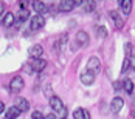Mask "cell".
Returning a JSON list of instances; mask_svg holds the SVG:
<instances>
[{
    "label": "cell",
    "mask_w": 135,
    "mask_h": 119,
    "mask_svg": "<svg viewBox=\"0 0 135 119\" xmlns=\"http://www.w3.org/2000/svg\"><path fill=\"white\" fill-rule=\"evenodd\" d=\"M50 107L53 108V111H57V113L64 110V104H62L61 97H57V96H51L50 97Z\"/></svg>",
    "instance_id": "obj_8"
},
{
    "label": "cell",
    "mask_w": 135,
    "mask_h": 119,
    "mask_svg": "<svg viewBox=\"0 0 135 119\" xmlns=\"http://www.w3.org/2000/svg\"><path fill=\"white\" fill-rule=\"evenodd\" d=\"M131 70V64H129V57H126L124 59V62H123V66H121V73H127Z\"/></svg>",
    "instance_id": "obj_22"
},
{
    "label": "cell",
    "mask_w": 135,
    "mask_h": 119,
    "mask_svg": "<svg viewBox=\"0 0 135 119\" xmlns=\"http://www.w3.org/2000/svg\"><path fill=\"white\" fill-rule=\"evenodd\" d=\"M73 119H89V113L82 108H76L73 111Z\"/></svg>",
    "instance_id": "obj_17"
},
{
    "label": "cell",
    "mask_w": 135,
    "mask_h": 119,
    "mask_svg": "<svg viewBox=\"0 0 135 119\" xmlns=\"http://www.w3.org/2000/svg\"><path fill=\"white\" fill-rule=\"evenodd\" d=\"M44 119H56V115H53V113H50V115H45V116H44Z\"/></svg>",
    "instance_id": "obj_25"
},
{
    "label": "cell",
    "mask_w": 135,
    "mask_h": 119,
    "mask_svg": "<svg viewBox=\"0 0 135 119\" xmlns=\"http://www.w3.org/2000/svg\"><path fill=\"white\" fill-rule=\"evenodd\" d=\"M129 64H131V70L135 71V56H131L129 57Z\"/></svg>",
    "instance_id": "obj_24"
},
{
    "label": "cell",
    "mask_w": 135,
    "mask_h": 119,
    "mask_svg": "<svg viewBox=\"0 0 135 119\" xmlns=\"http://www.w3.org/2000/svg\"><path fill=\"white\" fill-rule=\"evenodd\" d=\"M96 33H98V37H101V39L107 37V28L106 27H96Z\"/></svg>",
    "instance_id": "obj_21"
},
{
    "label": "cell",
    "mask_w": 135,
    "mask_h": 119,
    "mask_svg": "<svg viewBox=\"0 0 135 119\" xmlns=\"http://www.w3.org/2000/svg\"><path fill=\"white\" fill-rule=\"evenodd\" d=\"M30 56L31 57H34V59H37V57H41L42 53H44V48H42L41 45H33L31 48H30Z\"/></svg>",
    "instance_id": "obj_15"
},
{
    "label": "cell",
    "mask_w": 135,
    "mask_h": 119,
    "mask_svg": "<svg viewBox=\"0 0 135 119\" xmlns=\"http://www.w3.org/2000/svg\"><path fill=\"white\" fill-rule=\"evenodd\" d=\"M76 42L79 43V45H82V46H87L89 43H90V39H89V34L85 33V31H78L76 33Z\"/></svg>",
    "instance_id": "obj_10"
},
{
    "label": "cell",
    "mask_w": 135,
    "mask_h": 119,
    "mask_svg": "<svg viewBox=\"0 0 135 119\" xmlns=\"http://www.w3.org/2000/svg\"><path fill=\"white\" fill-rule=\"evenodd\" d=\"M131 51V43H126V53H129Z\"/></svg>",
    "instance_id": "obj_30"
},
{
    "label": "cell",
    "mask_w": 135,
    "mask_h": 119,
    "mask_svg": "<svg viewBox=\"0 0 135 119\" xmlns=\"http://www.w3.org/2000/svg\"><path fill=\"white\" fill-rule=\"evenodd\" d=\"M28 19H30V11H28V9H19L17 19H14V23H16V27L19 28L23 22H27Z\"/></svg>",
    "instance_id": "obj_5"
},
{
    "label": "cell",
    "mask_w": 135,
    "mask_h": 119,
    "mask_svg": "<svg viewBox=\"0 0 135 119\" xmlns=\"http://www.w3.org/2000/svg\"><path fill=\"white\" fill-rule=\"evenodd\" d=\"M3 111H5V104H3V102L0 101V115H2Z\"/></svg>",
    "instance_id": "obj_27"
},
{
    "label": "cell",
    "mask_w": 135,
    "mask_h": 119,
    "mask_svg": "<svg viewBox=\"0 0 135 119\" xmlns=\"http://www.w3.org/2000/svg\"><path fill=\"white\" fill-rule=\"evenodd\" d=\"M82 11L84 13H92V11H95V2L93 0H85V2H82Z\"/></svg>",
    "instance_id": "obj_16"
},
{
    "label": "cell",
    "mask_w": 135,
    "mask_h": 119,
    "mask_svg": "<svg viewBox=\"0 0 135 119\" xmlns=\"http://www.w3.org/2000/svg\"><path fill=\"white\" fill-rule=\"evenodd\" d=\"M110 17H112V20H113V25L117 29H121L124 27V20H123V17L120 15L118 11H110Z\"/></svg>",
    "instance_id": "obj_9"
},
{
    "label": "cell",
    "mask_w": 135,
    "mask_h": 119,
    "mask_svg": "<svg viewBox=\"0 0 135 119\" xmlns=\"http://www.w3.org/2000/svg\"><path fill=\"white\" fill-rule=\"evenodd\" d=\"M3 11H5V3H3V2H0V15L3 14Z\"/></svg>",
    "instance_id": "obj_26"
},
{
    "label": "cell",
    "mask_w": 135,
    "mask_h": 119,
    "mask_svg": "<svg viewBox=\"0 0 135 119\" xmlns=\"http://www.w3.org/2000/svg\"><path fill=\"white\" fill-rule=\"evenodd\" d=\"M31 6H33V9L39 14V15H41L42 13H45V11H47V6H45V3H44V2H41V0H33Z\"/></svg>",
    "instance_id": "obj_13"
},
{
    "label": "cell",
    "mask_w": 135,
    "mask_h": 119,
    "mask_svg": "<svg viewBox=\"0 0 135 119\" xmlns=\"http://www.w3.org/2000/svg\"><path fill=\"white\" fill-rule=\"evenodd\" d=\"M120 8H121L123 14L129 15L132 11V0H120Z\"/></svg>",
    "instance_id": "obj_14"
},
{
    "label": "cell",
    "mask_w": 135,
    "mask_h": 119,
    "mask_svg": "<svg viewBox=\"0 0 135 119\" xmlns=\"http://www.w3.org/2000/svg\"><path fill=\"white\" fill-rule=\"evenodd\" d=\"M44 25H45V19L42 17V15H34L31 20H30V29L31 31H37V29H41V28H44Z\"/></svg>",
    "instance_id": "obj_2"
},
{
    "label": "cell",
    "mask_w": 135,
    "mask_h": 119,
    "mask_svg": "<svg viewBox=\"0 0 135 119\" xmlns=\"http://www.w3.org/2000/svg\"><path fill=\"white\" fill-rule=\"evenodd\" d=\"M95 76L96 74H93V73H90V71H82V74H81V82L84 84V85H92L95 82Z\"/></svg>",
    "instance_id": "obj_11"
},
{
    "label": "cell",
    "mask_w": 135,
    "mask_h": 119,
    "mask_svg": "<svg viewBox=\"0 0 135 119\" xmlns=\"http://www.w3.org/2000/svg\"><path fill=\"white\" fill-rule=\"evenodd\" d=\"M23 79L20 77V76H16L11 82H9V90L13 93H20L22 91V88H23Z\"/></svg>",
    "instance_id": "obj_3"
},
{
    "label": "cell",
    "mask_w": 135,
    "mask_h": 119,
    "mask_svg": "<svg viewBox=\"0 0 135 119\" xmlns=\"http://www.w3.org/2000/svg\"><path fill=\"white\" fill-rule=\"evenodd\" d=\"M31 119H44V115H42L41 111H33Z\"/></svg>",
    "instance_id": "obj_23"
},
{
    "label": "cell",
    "mask_w": 135,
    "mask_h": 119,
    "mask_svg": "<svg viewBox=\"0 0 135 119\" xmlns=\"http://www.w3.org/2000/svg\"><path fill=\"white\" fill-rule=\"evenodd\" d=\"M73 8H75V2L73 0H61V3H59V9L64 11V13L71 11Z\"/></svg>",
    "instance_id": "obj_12"
},
{
    "label": "cell",
    "mask_w": 135,
    "mask_h": 119,
    "mask_svg": "<svg viewBox=\"0 0 135 119\" xmlns=\"http://www.w3.org/2000/svg\"><path fill=\"white\" fill-rule=\"evenodd\" d=\"M20 115V111L16 108V107H9L8 110H6V119H17V116Z\"/></svg>",
    "instance_id": "obj_18"
},
{
    "label": "cell",
    "mask_w": 135,
    "mask_h": 119,
    "mask_svg": "<svg viewBox=\"0 0 135 119\" xmlns=\"http://www.w3.org/2000/svg\"><path fill=\"white\" fill-rule=\"evenodd\" d=\"M113 87H115V90H118V88H121V87H123V84H118V82H115V84H113Z\"/></svg>",
    "instance_id": "obj_28"
},
{
    "label": "cell",
    "mask_w": 135,
    "mask_h": 119,
    "mask_svg": "<svg viewBox=\"0 0 135 119\" xmlns=\"http://www.w3.org/2000/svg\"><path fill=\"white\" fill-rule=\"evenodd\" d=\"M123 87H124L126 93L132 94V91H134V82H132L131 79H126V80H124V82H123Z\"/></svg>",
    "instance_id": "obj_20"
},
{
    "label": "cell",
    "mask_w": 135,
    "mask_h": 119,
    "mask_svg": "<svg viewBox=\"0 0 135 119\" xmlns=\"http://www.w3.org/2000/svg\"><path fill=\"white\" fill-rule=\"evenodd\" d=\"M14 107L19 110V111H28V108H30V102H28L25 97H20V96H17L16 97V104H14Z\"/></svg>",
    "instance_id": "obj_7"
},
{
    "label": "cell",
    "mask_w": 135,
    "mask_h": 119,
    "mask_svg": "<svg viewBox=\"0 0 135 119\" xmlns=\"http://www.w3.org/2000/svg\"><path fill=\"white\" fill-rule=\"evenodd\" d=\"M3 25H5V27H13V25H14V14L13 13H6V14H5Z\"/></svg>",
    "instance_id": "obj_19"
},
{
    "label": "cell",
    "mask_w": 135,
    "mask_h": 119,
    "mask_svg": "<svg viewBox=\"0 0 135 119\" xmlns=\"http://www.w3.org/2000/svg\"><path fill=\"white\" fill-rule=\"evenodd\" d=\"M87 71H90V73H93L96 74L99 70H101V62H99V59L96 57V56H92L89 60H87V68H85Z\"/></svg>",
    "instance_id": "obj_1"
},
{
    "label": "cell",
    "mask_w": 135,
    "mask_h": 119,
    "mask_svg": "<svg viewBox=\"0 0 135 119\" xmlns=\"http://www.w3.org/2000/svg\"><path fill=\"white\" fill-rule=\"evenodd\" d=\"M73 2H75V6H78V5H82L84 0H73Z\"/></svg>",
    "instance_id": "obj_29"
},
{
    "label": "cell",
    "mask_w": 135,
    "mask_h": 119,
    "mask_svg": "<svg viewBox=\"0 0 135 119\" xmlns=\"http://www.w3.org/2000/svg\"><path fill=\"white\" fill-rule=\"evenodd\" d=\"M30 66L33 68V71H42V70H45V66H47V60H44V59H41V57L31 59Z\"/></svg>",
    "instance_id": "obj_6"
},
{
    "label": "cell",
    "mask_w": 135,
    "mask_h": 119,
    "mask_svg": "<svg viewBox=\"0 0 135 119\" xmlns=\"http://www.w3.org/2000/svg\"><path fill=\"white\" fill-rule=\"evenodd\" d=\"M123 107H124V99L120 97V96H115V97L112 99V102H110V110H112V113H120L123 110Z\"/></svg>",
    "instance_id": "obj_4"
}]
</instances>
